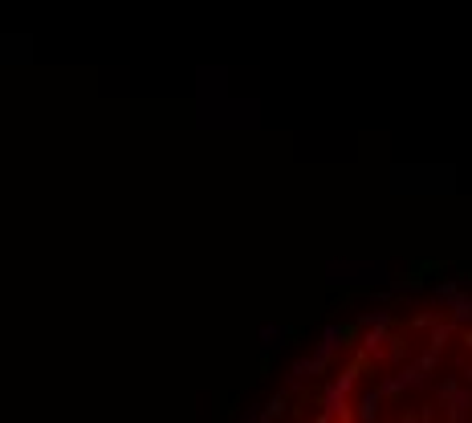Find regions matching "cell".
Listing matches in <instances>:
<instances>
[{
    "label": "cell",
    "instance_id": "1",
    "mask_svg": "<svg viewBox=\"0 0 472 423\" xmlns=\"http://www.w3.org/2000/svg\"><path fill=\"white\" fill-rule=\"evenodd\" d=\"M444 407H448V420L452 423H464V420H469V411H472V387H456V395H452Z\"/></svg>",
    "mask_w": 472,
    "mask_h": 423
},
{
    "label": "cell",
    "instance_id": "2",
    "mask_svg": "<svg viewBox=\"0 0 472 423\" xmlns=\"http://www.w3.org/2000/svg\"><path fill=\"white\" fill-rule=\"evenodd\" d=\"M452 334H456V326H452V322H436V326H432V338H427V350H432V354H444V346H448Z\"/></svg>",
    "mask_w": 472,
    "mask_h": 423
},
{
    "label": "cell",
    "instance_id": "3",
    "mask_svg": "<svg viewBox=\"0 0 472 423\" xmlns=\"http://www.w3.org/2000/svg\"><path fill=\"white\" fill-rule=\"evenodd\" d=\"M387 342H391V326H375V329H367V338H362V350L378 358V350H383Z\"/></svg>",
    "mask_w": 472,
    "mask_h": 423
},
{
    "label": "cell",
    "instance_id": "4",
    "mask_svg": "<svg viewBox=\"0 0 472 423\" xmlns=\"http://www.w3.org/2000/svg\"><path fill=\"white\" fill-rule=\"evenodd\" d=\"M378 407H383V395H378V391H367V395L358 399V423L375 420V415H378Z\"/></svg>",
    "mask_w": 472,
    "mask_h": 423
},
{
    "label": "cell",
    "instance_id": "5",
    "mask_svg": "<svg viewBox=\"0 0 472 423\" xmlns=\"http://www.w3.org/2000/svg\"><path fill=\"white\" fill-rule=\"evenodd\" d=\"M395 383H399V391H411V387H424L427 375H420V366H403V371H395Z\"/></svg>",
    "mask_w": 472,
    "mask_h": 423
},
{
    "label": "cell",
    "instance_id": "6",
    "mask_svg": "<svg viewBox=\"0 0 472 423\" xmlns=\"http://www.w3.org/2000/svg\"><path fill=\"white\" fill-rule=\"evenodd\" d=\"M452 322H472V297L469 293H460V297L452 302Z\"/></svg>",
    "mask_w": 472,
    "mask_h": 423
},
{
    "label": "cell",
    "instance_id": "7",
    "mask_svg": "<svg viewBox=\"0 0 472 423\" xmlns=\"http://www.w3.org/2000/svg\"><path fill=\"white\" fill-rule=\"evenodd\" d=\"M460 297V285L456 281H444V285H436V302H444V306H452Z\"/></svg>",
    "mask_w": 472,
    "mask_h": 423
},
{
    "label": "cell",
    "instance_id": "8",
    "mask_svg": "<svg viewBox=\"0 0 472 423\" xmlns=\"http://www.w3.org/2000/svg\"><path fill=\"white\" fill-rule=\"evenodd\" d=\"M415 366H420V375H432V371H436V366H440V354H420V362H415Z\"/></svg>",
    "mask_w": 472,
    "mask_h": 423
},
{
    "label": "cell",
    "instance_id": "9",
    "mask_svg": "<svg viewBox=\"0 0 472 423\" xmlns=\"http://www.w3.org/2000/svg\"><path fill=\"white\" fill-rule=\"evenodd\" d=\"M436 395H440V403H448L452 395H456V378H444V383L436 387Z\"/></svg>",
    "mask_w": 472,
    "mask_h": 423
},
{
    "label": "cell",
    "instance_id": "10",
    "mask_svg": "<svg viewBox=\"0 0 472 423\" xmlns=\"http://www.w3.org/2000/svg\"><path fill=\"white\" fill-rule=\"evenodd\" d=\"M436 322H440V318H436V313H424V318H415V322H411V326H415V329H432V326H436Z\"/></svg>",
    "mask_w": 472,
    "mask_h": 423
},
{
    "label": "cell",
    "instance_id": "11",
    "mask_svg": "<svg viewBox=\"0 0 472 423\" xmlns=\"http://www.w3.org/2000/svg\"><path fill=\"white\" fill-rule=\"evenodd\" d=\"M420 423H440V420L432 415V407H424V415H420Z\"/></svg>",
    "mask_w": 472,
    "mask_h": 423
},
{
    "label": "cell",
    "instance_id": "12",
    "mask_svg": "<svg viewBox=\"0 0 472 423\" xmlns=\"http://www.w3.org/2000/svg\"><path fill=\"white\" fill-rule=\"evenodd\" d=\"M367 423H375V420H367Z\"/></svg>",
    "mask_w": 472,
    "mask_h": 423
}]
</instances>
